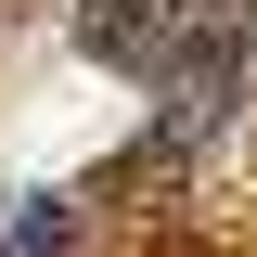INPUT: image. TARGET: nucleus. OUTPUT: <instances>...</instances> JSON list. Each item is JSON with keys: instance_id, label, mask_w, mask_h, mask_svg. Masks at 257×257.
Returning <instances> with one entry per match:
<instances>
[{"instance_id": "1", "label": "nucleus", "mask_w": 257, "mask_h": 257, "mask_svg": "<svg viewBox=\"0 0 257 257\" xmlns=\"http://www.w3.org/2000/svg\"><path fill=\"white\" fill-rule=\"evenodd\" d=\"M219 116H231V26H180V52H167V128L206 142Z\"/></svg>"}, {"instance_id": "2", "label": "nucleus", "mask_w": 257, "mask_h": 257, "mask_svg": "<svg viewBox=\"0 0 257 257\" xmlns=\"http://www.w3.org/2000/svg\"><path fill=\"white\" fill-rule=\"evenodd\" d=\"M0 257H77V206H64V193L0 206Z\"/></svg>"}]
</instances>
